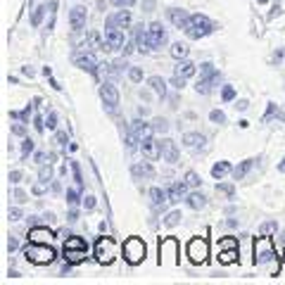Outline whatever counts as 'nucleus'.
Segmentation results:
<instances>
[{
    "label": "nucleus",
    "mask_w": 285,
    "mask_h": 285,
    "mask_svg": "<svg viewBox=\"0 0 285 285\" xmlns=\"http://www.w3.org/2000/svg\"><path fill=\"white\" fill-rule=\"evenodd\" d=\"M24 257L26 262L36 264V266H45V264H53L55 259V250L50 247V242H31L24 245Z\"/></svg>",
    "instance_id": "nucleus-1"
},
{
    "label": "nucleus",
    "mask_w": 285,
    "mask_h": 285,
    "mask_svg": "<svg viewBox=\"0 0 285 285\" xmlns=\"http://www.w3.org/2000/svg\"><path fill=\"white\" fill-rule=\"evenodd\" d=\"M62 254H65V262H69L71 266H76V264L86 262L88 242L83 240V238H78V235H71V238H67L65 245H62Z\"/></svg>",
    "instance_id": "nucleus-2"
},
{
    "label": "nucleus",
    "mask_w": 285,
    "mask_h": 285,
    "mask_svg": "<svg viewBox=\"0 0 285 285\" xmlns=\"http://www.w3.org/2000/svg\"><path fill=\"white\" fill-rule=\"evenodd\" d=\"M214 22L209 19V17H205V14H190V24H188L186 29V36L188 38H193V41H200V38H205V36H209V33H214Z\"/></svg>",
    "instance_id": "nucleus-3"
},
{
    "label": "nucleus",
    "mask_w": 285,
    "mask_h": 285,
    "mask_svg": "<svg viewBox=\"0 0 285 285\" xmlns=\"http://www.w3.org/2000/svg\"><path fill=\"white\" fill-rule=\"evenodd\" d=\"M121 252H124V259L131 264V266H136V264H141L145 257H147V245H145V240L142 238H129V240L124 242V247H121Z\"/></svg>",
    "instance_id": "nucleus-4"
},
{
    "label": "nucleus",
    "mask_w": 285,
    "mask_h": 285,
    "mask_svg": "<svg viewBox=\"0 0 285 285\" xmlns=\"http://www.w3.org/2000/svg\"><path fill=\"white\" fill-rule=\"evenodd\" d=\"M274 257H276V245L269 235H262V238L254 240V262L266 264V262H271Z\"/></svg>",
    "instance_id": "nucleus-5"
},
{
    "label": "nucleus",
    "mask_w": 285,
    "mask_h": 285,
    "mask_svg": "<svg viewBox=\"0 0 285 285\" xmlns=\"http://www.w3.org/2000/svg\"><path fill=\"white\" fill-rule=\"evenodd\" d=\"M159 264L162 266H176L178 264V240L164 238L159 242Z\"/></svg>",
    "instance_id": "nucleus-6"
},
{
    "label": "nucleus",
    "mask_w": 285,
    "mask_h": 285,
    "mask_svg": "<svg viewBox=\"0 0 285 285\" xmlns=\"http://www.w3.org/2000/svg\"><path fill=\"white\" fill-rule=\"evenodd\" d=\"M114 257H117V242L112 240L110 235L100 238V240L95 242V259H98L100 264H112Z\"/></svg>",
    "instance_id": "nucleus-7"
},
{
    "label": "nucleus",
    "mask_w": 285,
    "mask_h": 285,
    "mask_svg": "<svg viewBox=\"0 0 285 285\" xmlns=\"http://www.w3.org/2000/svg\"><path fill=\"white\" fill-rule=\"evenodd\" d=\"M209 257V242L205 238H193L188 242V259L193 264H205Z\"/></svg>",
    "instance_id": "nucleus-8"
},
{
    "label": "nucleus",
    "mask_w": 285,
    "mask_h": 285,
    "mask_svg": "<svg viewBox=\"0 0 285 285\" xmlns=\"http://www.w3.org/2000/svg\"><path fill=\"white\" fill-rule=\"evenodd\" d=\"M219 81H221V71L219 69H214V71H207V74H200V81H198V86L195 88H198V93L207 95L209 90L216 86Z\"/></svg>",
    "instance_id": "nucleus-9"
},
{
    "label": "nucleus",
    "mask_w": 285,
    "mask_h": 285,
    "mask_svg": "<svg viewBox=\"0 0 285 285\" xmlns=\"http://www.w3.org/2000/svg\"><path fill=\"white\" fill-rule=\"evenodd\" d=\"M166 41V31L164 26L159 22H152L150 26H147V43H150V48H162Z\"/></svg>",
    "instance_id": "nucleus-10"
},
{
    "label": "nucleus",
    "mask_w": 285,
    "mask_h": 285,
    "mask_svg": "<svg viewBox=\"0 0 285 285\" xmlns=\"http://www.w3.org/2000/svg\"><path fill=\"white\" fill-rule=\"evenodd\" d=\"M131 24V12L126 10H119V12H114V14H110L107 19H105V26L107 29H126Z\"/></svg>",
    "instance_id": "nucleus-11"
},
{
    "label": "nucleus",
    "mask_w": 285,
    "mask_h": 285,
    "mask_svg": "<svg viewBox=\"0 0 285 285\" xmlns=\"http://www.w3.org/2000/svg\"><path fill=\"white\" fill-rule=\"evenodd\" d=\"M102 48H107V50H119V48H124V31H121V29H107V31H105V41H102Z\"/></svg>",
    "instance_id": "nucleus-12"
},
{
    "label": "nucleus",
    "mask_w": 285,
    "mask_h": 285,
    "mask_svg": "<svg viewBox=\"0 0 285 285\" xmlns=\"http://www.w3.org/2000/svg\"><path fill=\"white\" fill-rule=\"evenodd\" d=\"M183 145H186L188 150H193V152H200V150H205L207 147V138L198 131H190L183 136Z\"/></svg>",
    "instance_id": "nucleus-13"
},
{
    "label": "nucleus",
    "mask_w": 285,
    "mask_h": 285,
    "mask_svg": "<svg viewBox=\"0 0 285 285\" xmlns=\"http://www.w3.org/2000/svg\"><path fill=\"white\" fill-rule=\"evenodd\" d=\"M74 65L78 67V69H83V71H90V74H95L98 71V57L93 55V53H83V55H76L74 57Z\"/></svg>",
    "instance_id": "nucleus-14"
},
{
    "label": "nucleus",
    "mask_w": 285,
    "mask_h": 285,
    "mask_svg": "<svg viewBox=\"0 0 285 285\" xmlns=\"http://www.w3.org/2000/svg\"><path fill=\"white\" fill-rule=\"evenodd\" d=\"M141 150H142V154H145L147 159H159V157H162V147H159V142L154 141L152 136H150V138H142V141H141Z\"/></svg>",
    "instance_id": "nucleus-15"
},
{
    "label": "nucleus",
    "mask_w": 285,
    "mask_h": 285,
    "mask_svg": "<svg viewBox=\"0 0 285 285\" xmlns=\"http://www.w3.org/2000/svg\"><path fill=\"white\" fill-rule=\"evenodd\" d=\"M100 98L105 100V105H110V107H117V105H119V90L112 86L110 81H105V83L100 86Z\"/></svg>",
    "instance_id": "nucleus-16"
},
{
    "label": "nucleus",
    "mask_w": 285,
    "mask_h": 285,
    "mask_svg": "<svg viewBox=\"0 0 285 285\" xmlns=\"http://www.w3.org/2000/svg\"><path fill=\"white\" fill-rule=\"evenodd\" d=\"M55 238V230H50L48 226H33L29 230V240L31 242H53Z\"/></svg>",
    "instance_id": "nucleus-17"
},
{
    "label": "nucleus",
    "mask_w": 285,
    "mask_h": 285,
    "mask_svg": "<svg viewBox=\"0 0 285 285\" xmlns=\"http://www.w3.org/2000/svg\"><path fill=\"white\" fill-rule=\"evenodd\" d=\"M166 14H169V19H171V24H174L176 29H186L188 24H190V14L186 10H181V7H171Z\"/></svg>",
    "instance_id": "nucleus-18"
},
{
    "label": "nucleus",
    "mask_w": 285,
    "mask_h": 285,
    "mask_svg": "<svg viewBox=\"0 0 285 285\" xmlns=\"http://www.w3.org/2000/svg\"><path fill=\"white\" fill-rule=\"evenodd\" d=\"M69 26H71L74 31H81V29L86 26V7L76 5L74 10L69 12Z\"/></svg>",
    "instance_id": "nucleus-19"
},
{
    "label": "nucleus",
    "mask_w": 285,
    "mask_h": 285,
    "mask_svg": "<svg viewBox=\"0 0 285 285\" xmlns=\"http://www.w3.org/2000/svg\"><path fill=\"white\" fill-rule=\"evenodd\" d=\"M159 147H162V159L164 162L174 164L176 159H178V147H176V142L171 138H164V141L159 142Z\"/></svg>",
    "instance_id": "nucleus-20"
},
{
    "label": "nucleus",
    "mask_w": 285,
    "mask_h": 285,
    "mask_svg": "<svg viewBox=\"0 0 285 285\" xmlns=\"http://www.w3.org/2000/svg\"><path fill=\"white\" fill-rule=\"evenodd\" d=\"M195 71H198V65H193V62H188V60H178V65H176V69H174L176 76H183V78L195 76Z\"/></svg>",
    "instance_id": "nucleus-21"
},
{
    "label": "nucleus",
    "mask_w": 285,
    "mask_h": 285,
    "mask_svg": "<svg viewBox=\"0 0 285 285\" xmlns=\"http://www.w3.org/2000/svg\"><path fill=\"white\" fill-rule=\"evenodd\" d=\"M166 190H169L171 202H178L181 198H186V195H188V183H186V181H176V183H171Z\"/></svg>",
    "instance_id": "nucleus-22"
},
{
    "label": "nucleus",
    "mask_w": 285,
    "mask_h": 285,
    "mask_svg": "<svg viewBox=\"0 0 285 285\" xmlns=\"http://www.w3.org/2000/svg\"><path fill=\"white\" fill-rule=\"evenodd\" d=\"M131 174L136 176V178H152L154 169L150 162H136V164L131 166Z\"/></svg>",
    "instance_id": "nucleus-23"
},
{
    "label": "nucleus",
    "mask_w": 285,
    "mask_h": 285,
    "mask_svg": "<svg viewBox=\"0 0 285 285\" xmlns=\"http://www.w3.org/2000/svg\"><path fill=\"white\" fill-rule=\"evenodd\" d=\"M131 131L142 141V138H150V136L154 133V129H152V124H145V121L136 119V121H133V126H131Z\"/></svg>",
    "instance_id": "nucleus-24"
},
{
    "label": "nucleus",
    "mask_w": 285,
    "mask_h": 285,
    "mask_svg": "<svg viewBox=\"0 0 285 285\" xmlns=\"http://www.w3.org/2000/svg\"><path fill=\"white\" fill-rule=\"evenodd\" d=\"M133 38H136V45H138V50H141V53H145V50L150 48V43H147V29H145L142 24L133 29Z\"/></svg>",
    "instance_id": "nucleus-25"
},
{
    "label": "nucleus",
    "mask_w": 285,
    "mask_h": 285,
    "mask_svg": "<svg viewBox=\"0 0 285 285\" xmlns=\"http://www.w3.org/2000/svg\"><path fill=\"white\" fill-rule=\"evenodd\" d=\"M254 162H259V159H254V157H250V159H245V162H240V164H238L235 169H233V178H235V181H242V178L247 176V171H250V169L254 166Z\"/></svg>",
    "instance_id": "nucleus-26"
},
{
    "label": "nucleus",
    "mask_w": 285,
    "mask_h": 285,
    "mask_svg": "<svg viewBox=\"0 0 285 285\" xmlns=\"http://www.w3.org/2000/svg\"><path fill=\"white\" fill-rule=\"evenodd\" d=\"M150 198H152L154 207H162L164 202H169V200H171V198H169V190H166V188H157V186L150 190Z\"/></svg>",
    "instance_id": "nucleus-27"
},
{
    "label": "nucleus",
    "mask_w": 285,
    "mask_h": 285,
    "mask_svg": "<svg viewBox=\"0 0 285 285\" xmlns=\"http://www.w3.org/2000/svg\"><path fill=\"white\" fill-rule=\"evenodd\" d=\"M186 205L190 209H195V212H198V209H205V205H207V198H205L202 193H190V195L186 198Z\"/></svg>",
    "instance_id": "nucleus-28"
},
{
    "label": "nucleus",
    "mask_w": 285,
    "mask_h": 285,
    "mask_svg": "<svg viewBox=\"0 0 285 285\" xmlns=\"http://www.w3.org/2000/svg\"><path fill=\"white\" fill-rule=\"evenodd\" d=\"M238 247H228V250H221L219 252V262L223 264V266H230V264H235L238 262Z\"/></svg>",
    "instance_id": "nucleus-29"
},
{
    "label": "nucleus",
    "mask_w": 285,
    "mask_h": 285,
    "mask_svg": "<svg viewBox=\"0 0 285 285\" xmlns=\"http://www.w3.org/2000/svg\"><path fill=\"white\" fill-rule=\"evenodd\" d=\"M147 83H150V88H152L159 98H166V83H164V78L162 76H150L147 78Z\"/></svg>",
    "instance_id": "nucleus-30"
},
{
    "label": "nucleus",
    "mask_w": 285,
    "mask_h": 285,
    "mask_svg": "<svg viewBox=\"0 0 285 285\" xmlns=\"http://www.w3.org/2000/svg\"><path fill=\"white\" fill-rule=\"evenodd\" d=\"M228 171H230V162H216V164L212 166V176H214L216 181H221Z\"/></svg>",
    "instance_id": "nucleus-31"
},
{
    "label": "nucleus",
    "mask_w": 285,
    "mask_h": 285,
    "mask_svg": "<svg viewBox=\"0 0 285 285\" xmlns=\"http://www.w3.org/2000/svg\"><path fill=\"white\" fill-rule=\"evenodd\" d=\"M169 53H171L174 60H186V57H188V45L186 43H174Z\"/></svg>",
    "instance_id": "nucleus-32"
},
{
    "label": "nucleus",
    "mask_w": 285,
    "mask_h": 285,
    "mask_svg": "<svg viewBox=\"0 0 285 285\" xmlns=\"http://www.w3.org/2000/svg\"><path fill=\"white\" fill-rule=\"evenodd\" d=\"M181 219H183V216H181V212L174 209V212H169V214L164 216V226H166V228H174V226L181 223Z\"/></svg>",
    "instance_id": "nucleus-33"
},
{
    "label": "nucleus",
    "mask_w": 285,
    "mask_h": 285,
    "mask_svg": "<svg viewBox=\"0 0 285 285\" xmlns=\"http://www.w3.org/2000/svg\"><path fill=\"white\" fill-rule=\"evenodd\" d=\"M152 129L157 133H166V129H169V121H166L164 117H157V119H152Z\"/></svg>",
    "instance_id": "nucleus-34"
},
{
    "label": "nucleus",
    "mask_w": 285,
    "mask_h": 285,
    "mask_svg": "<svg viewBox=\"0 0 285 285\" xmlns=\"http://www.w3.org/2000/svg\"><path fill=\"white\" fill-rule=\"evenodd\" d=\"M45 12H48V7H45V5H41V7H36V12L31 14V24H33V26H38V24H41V19H43V14H45Z\"/></svg>",
    "instance_id": "nucleus-35"
},
{
    "label": "nucleus",
    "mask_w": 285,
    "mask_h": 285,
    "mask_svg": "<svg viewBox=\"0 0 285 285\" xmlns=\"http://www.w3.org/2000/svg\"><path fill=\"white\" fill-rule=\"evenodd\" d=\"M209 119H212V124H226V114L221 110H212L209 112Z\"/></svg>",
    "instance_id": "nucleus-36"
},
{
    "label": "nucleus",
    "mask_w": 285,
    "mask_h": 285,
    "mask_svg": "<svg viewBox=\"0 0 285 285\" xmlns=\"http://www.w3.org/2000/svg\"><path fill=\"white\" fill-rule=\"evenodd\" d=\"M129 78H131L133 83H141L142 81V69L141 67H131V69H129Z\"/></svg>",
    "instance_id": "nucleus-37"
},
{
    "label": "nucleus",
    "mask_w": 285,
    "mask_h": 285,
    "mask_svg": "<svg viewBox=\"0 0 285 285\" xmlns=\"http://www.w3.org/2000/svg\"><path fill=\"white\" fill-rule=\"evenodd\" d=\"M31 152H33V141H31V138H24V141H22V157L26 159Z\"/></svg>",
    "instance_id": "nucleus-38"
},
{
    "label": "nucleus",
    "mask_w": 285,
    "mask_h": 285,
    "mask_svg": "<svg viewBox=\"0 0 285 285\" xmlns=\"http://www.w3.org/2000/svg\"><path fill=\"white\" fill-rule=\"evenodd\" d=\"M186 183H188L190 188H198L202 181H200V176L195 174V171H188V174H186Z\"/></svg>",
    "instance_id": "nucleus-39"
},
{
    "label": "nucleus",
    "mask_w": 285,
    "mask_h": 285,
    "mask_svg": "<svg viewBox=\"0 0 285 285\" xmlns=\"http://www.w3.org/2000/svg\"><path fill=\"white\" fill-rule=\"evenodd\" d=\"M276 230H278L276 221H264L262 223V235H269V233H276Z\"/></svg>",
    "instance_id": "nucleus-40"
},
{
    "label": "nucleus",
    "mask_w": 285,
    "mask_h": 285,
    "mask_svg": "<svg viewBox=\"0 0 285 285\" xmlns=\"http://www.w3.org/2000/svg\"><path fill=\"white\" fill-rule=\"evenodd\" d=\"M67 202H69L71 207H76V205H78V190L69 188V190H67Z\"/></svg>",
    "instance_id": "nucleus-41"
},
{
    "label": "nucleus",
    "mask_w": 285,
    "mask_h": 285,
    "mask_svg": "<svg viewBox=\"0 0 285 285\" xmlns=\"http://www.w3.org/2000/svg\"><path fill=\"white\" fill-rule=\"evenodd\" d=\"M228 247H238V240H235V238H223V240H219V252L221 250H228Z\"/></svg>",
    "instance_id": "nucleus-42"
},
{
    "label": "nucleus",
    "mask_w": 285,
    "mask_h": 285,
    "mask_svg": "<svg viewBox=\"0 0 285 285\" xmlns=\"http://www.w3.org/2000/svg\"><path fill=\"white\" fill-rule=\"evenodd\" d=\"M221 98L226 100V102H230V100L235 98V88H233V86H223V90H221Z\"/></svg>",
    "instance_id": "nucleus-43"
},
{
    "label": "nucleus",
    "mask_w": 285,
    "mask_h": 285,
    "mask_svg": "<svg viewBox=\"0 0 285 285\" xmlns=\"http://www.w3.org/2000/svg\"><path fill=\"white\" fill-rule=\"evenodd\" d=\"M45 124H48V129H50V131H55V129H57V114H55V112H48Z\"/></svg>",
    "instance_id": "nucleus-44"
},
{
    "label": "nucleus",
    "mask_w": 285,
    "mask_h": 285,
    "mask_svg": "<svg viewBox=\"0 0 285 285\" xmlns=\"http://www.w3.org/2000/svg\"><path fill=\"white\" fill-rule=\"evenodd\" d=\"M50 176H53V169H50V164H48V166L41 164V181H43V183H48V181H50Z\"/></svg>",
    "instance_id": "nucleus-45"
},
{
    "label": "nucleus",
    "mask_w": 285,
    "mask_h": 285,
    "mask_svg": "<svg viewBox=\"0 0 285 285\" xmlns=\"http://www.w3.org/2000/svg\"><path fill=\"white\" fill-rule=\"evenodd\" d=\"M216 190H221V193H226L228 198H233V193H235V188H233V183H219V186H216Z\"/></svg>",
    "instance_id": "nucleus-46"
},
{
    "label": "nucleus",
    "mask_w": 285,
    "mask_h": 285,
    "mask_svg": "<svg viewBox=\"0 0 285 285\" xmlns=\"http://www.w3.org/2000/svg\"><path fill=\"white\" fill-rule=\"evenodd\" d=\"M71 171H74V181H76V186L81 188V186H83V181H81V171H78V164H76V162H71Z\"/></svg>",
    "instance_id": "nucleus-47"
},
{
    "label": "nucleus",
    "mask_w": 285,
    "mask_h": 285,
    "mask_svg": "<svg viewBox=\"0 0 285 285\" xmlns=\"http://www.w3.org/2000/svg\"><path fill=\"white\" fill-rule=\"evenodd\" d=\"M12 133H14V136H26V126H24V121L14 124V126H12Z\"/></svg>",
    "instance_id": "nucleus-48"
},
{
    "label": "nucleus",
    "mask_w": 285,
    "mask_h": 285,
    "mask_svg": "<svg viewBox=\"0 0 285 285\" xmlns=\"http://www.w3.org/2000/svg\"><path fill=\"white\" fill-rule=\"evenodd\" d=\"M7 216H10V221H19V219H22V209H19V207H12L10 212H7Z\"/></svg>",
    "instance_id": "nucleus-49"
},
{
    "label": "nucleus",
    "mask_w": 285,
    "mask_h": 285,
    "mask_svg": "<svg viewBox=\"0 0 285 285\" xmlns=\"http://www.w3.org/2000/svg\"><path fill=\"white\" fill-rule=\"evenodd\" d=\"M95 205H98V202H95V198H93V195L83 198V209H88V212H90V209H95Z\"/></svg>",
    "instance_id": "nucleus-50"
},
{
    "label": "nucleus",
    "mask_w": 285,
    "mask_h": 285,
    "mask_svg": "<svg viewBox=\"0 0 285 285\" xmlns=\"http://www.w3.org/2000/svg\"><path fill=\"white\" fill-rule=\"evenodd\" d=\"M14 200H17L19 205H24V202H26V193H24L22 188H17V190H14Z\"/></svg>",
    "instance_id": "nucleus-51"
},
{
    "label": "nucleus",
    "mask_w": 285,
    "mask_h": 285,
    "mask_svg": "<svg viewBox=\"0 0 285 285\" xmlns=\"http://www.w3.org/2000/svg\"><path fill=\"white\" fill-rule=\"evenodd\" d=\"M171 83H174V88H178V90H181V88L186 86V78H183V76H176V74H174V78H171Z\"/></svg>",
    "instance_id": "nucleus-52"
},
{
    "label": "nucleus",
    "mask_w": 285,
    "mask_h": 285,
    "mask_svg": "<svg viewBox=\"0 0 285 285\" xmlns=\"http://www.w3.org/2000/svg\"><path fill=\"white\" fill-rule=\"evenodd\" d=\"M33 126H36V131H38V133H43V131H45L43 117H36V119H33Z\"/></svg>",
    "instance_id": "nucleus-53"
},
{
    "label": "nucleus",
    "mask_w": 285,
    "mask_h": 285,
    "mask_svg": "<svg viewBox=\"0 0 285 285\" xmlns=\"http://www.w3.org/2000/svg\"><path fill=\"white\" fill-rule=\"evenodd\" d=\"M10 181H12V183H19V181H22V171H19V169L10 171Z\"/></svg>",
    "instance_id": "nucleus-54"
},
{
    "label": "nucleus",
    "mask_w": 285,
    "mask_h": 285,
    "mask_svg": "<svg viewBox=\"0 0 285 285\" xmlns=\"http://www.w3.org/2000/svg\"><path fill=\"white\" fill-rule=\"evenodd\" d=\"M112 2H114L117 7H131V5L136 2V0H112Z\"/></svg>",
    "instance_id": "nucleus-55"
},
{
    "label": "nucleus",
    "mask_w": 285,
    "mask_h": 285,
    "mask_svg": "<svg viewBox=\"0 0 285 285\" xmlns=\"http://www.w3.org/2000/svg\"><path fill=\"white\" fill-rule=\"evenodd\" d=\"M17 247H19V242H17V238H10V240H7V250H10V252H14Z\"/></svg>",
    "instance_id": "nucleus-56"
},
{
    "label": "nucleus",
    "mask_w": 285,
    "mask_h": 285,
    "mask_svg": "<svg viewBox=\"0 0 285 285\" xmlns=\"http://www.w3.org/2000/svg\"><path fill=\"white\" fill-rule=\"evenodd\" d=\"M45 157H48L45 152H36V154H33V159H36L38 164H45Z\"/></svg>",
    "instance_id": "nucleus-57"
},
{
    "label": "nucleus",
    "mask_w": 285,
    "mask_h": 285,
    "mask_svg": "<svg viewBox=\"0 0 285 285\" xmlns=\"http://www.w3.org/2000/svg\"><path fill=\"white\" fill-rule=\"evenodd\" d=\"M57 142H60V145H67V133L65 131L57 133Z\"/></svg>",
    "instance_id": "nucleus-58"
},
{
    "label": "nucleus",
    "mask_w": 285,
    "mask_h": 285,
    "mask_svg": "<svg viewBox=\"0 0 285 285\" xmlns=\"http://www.w3.org/2000/svg\"><path fill=\"white\" fill-rule=\"evenodd\" d=\"M283 57H285V48H283V50H278V53H276V55H274V62H276V65H278V62H281Z\"/></svg>",
    "instance_id": "nucleus-59"
},
{
    "label": "nucleus",
    "mask_w": 285,
    "mask_h": 285,
    "mask_svg": "<svg viewBox=\"0 0 285 285\" xmlns=\"http://www.w3.org/2000/svg\"><path fill=\"white\" fill-rule=\"evenodd\" d=\"M247 107H250V102H247V100H240V102H238V110H247Z\"/></svg>",
    "instance_id": "nucleus-60"
},
{
    "label": "nucleus",
    "mask_w": 285,
    "mask_h": 285,
    "mask_svg": "<svg viewBox=\"0 0 285 285\" xmlns=\"http://www.w3.org/2000/svg\"><path fill=\"white\" fill-rule=\"evenodd\" d=\"M78 219V212L76 209H71V212H69V221H76Z\"/></svg>",
    "instance_id": "nucleus-61"
},
{
    "label": "nucleus",
    "mask_w": 285,
    "mask_h": 285,
    "mask_svg": "<svg viewBox=\"0 0 285 285\" xmlns=\"http://www.w3.org/2000/svg\"><path fill=\"white\" fill-rule=\"evenodd\" d=\"M278 171H281V174H285V157L281 159V164H278Z\"/></svg>",
    "instance_id": "nucleus-62"
},
{
    "label": "nucleus",
    "mask_w": 285,
    "mask_h": 285,
    "mask_svg": "<svg viewBox=\"0 0 285 285\" xmlns=\"http://www.w3.org/2000/svg\"><path fill=\"white\" fill-rule=\"evenodd\" d=\"M257 2H262V5H264V2H269V0H257Z\"/></svg>",
    "instance_id": "nucleus-63"
}]
</instances>
